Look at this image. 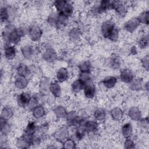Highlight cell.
Segmentation results:
<instances>
[{
    "mask_svg": "<svg viewBox=\"0 0 149 149\" xmlns=\"http://www.w3.org/2000/svg\"><path fill=\"white\" fill-rule=\"evenodd\" d=\"M101 33L102 36L112 41H116L119 38V31L115 24L112 20L104 22L101 26Z\"/></svg>",
    "mask_w": 149,
    "mask_h": 149,
    "instance_id": "1",
    "label": "cell"
},
{
    "mask_svg": "<svg viewBox=\"0 0 149 149\" xmlns=\"http://www.w3.org/2000/svg\"><path fill=\"white\" fill-rule=\"evenodd\" d=\"M54 5L58 14H60L66 18L70 17L73 13L72 4L67 1H55Z\"/></svg>",
    "mask_w": 149,
    "mask_h": 149,
    "instance_id": "2",
    "label": "cell"
},
{
    "mask_svg": "<svg viewBox=\"0 0 149 149\" xmlns=\"http://www.w3.org/2000/svg\"><path fill=\"white\" fill-rule=\"evenodd\" d=\"M28 34L33 41H37L40 40L42 37V30L39 26L33 24L28 29Z\"/></svg>",
    "mask_w": 149,
    "mask_h": 149,
    "instance_id": "3",
    "label": "cell"
},
{
    "mask_svg": "<svg viewBox=\"0 0 149 149\" xmlns=\"http://www.w3.org/2000/svg\"><path fill=\"white\" fill-rule=\"evenodd\" d=\"M66 119L68 122V123L71 126H79L82 125L83 122V120L80 118V116L77 115V113L73 111H69V112L67 113Z\"/></svg>",
    "mask_w": 149,
    "mask_h": 149,
    "instance_id": "4",
    "label": "cell"
},
{
    "mask_svg": "<svg viewBox=\"0 0 149 149\" xmlns=\"http://www.w3.org/2000/svg\"><path fill=\"white\" fill-rule=\"evenodd\" d=\"M69 130L67 127L62 126L58 128L54 133V137L56 140L63 143L65 140L69 138Z\"/></svg>",
    "mask_w": 149,
    "mask_h": 149,
    "instance_id": "5",
    "label": "cell"
},
{
    "mask_svg": "<svg viewBox=\"0 0 149 149\" xmlns=\"http://www.w3.org/2000/svg\"><path fill=\"white\" fill-rule=\"evenodd\" d=\"M138 17H133L127 21L124 24V29L129 33L134 32L140 25Z\"/></svg>",
    "mask_w": 149,
    "mask_h": 149,
    "instance_id": "6",
    "label": "cell"
},
{
    "mask_svg": "<svg viewBox=\"0 0 149 149\" xmlns=\"http://www.w3.org/2000/svg\"><path fill=\"white\" fill-rule=\"evenodd\" d=\"M112 9L115 10L120 16H124L127 13V6L121 1H112Z\"/></svg>",
    "mask_w": 149,
    "mask_h": 149,
    "instance_id": "7",
    "label": "cell"
},
{
    "mask_svg": "<svg viewBox=\"0 0 149 149\" xmlns=\"http://www.w3.org/2000/svg\"><path fill=\"white\" fill-rule=\"evenodd\" d=\"M31 96L26 92H23L19 94L17 97V102L22 107H28L31 99Z\"/></svg>",
    "mask_w": 149,
    "mask_h": 149,
    "instance_id": "8",
    "label": "cell"
},
{
    "mask_svg": "<svg viewBox=\"0 0 149 149\" xmlns=\"http://www.w3.org/2000/svg\"><path fill=\"white\" fill-rule=\"evenodd\" d=\"M3 55L7 59H13L16 55V50L15 46L10 44H5L3 48Z\"/></svg>",
    "mask_w": 149,
    "mask_h": 149,
    "instance_id": "9",
    "label": "cell"
},
{
    "mask_svg": "<svg viewBox=\"0 0 149 149\" xmlns=\"http://www.w3.org/2000/svg\"><path fill=\"white\" fill-rule=\"evenodd\" d=\"M86 132L90 134H94L98 130V123L97 120H89L84 123L83 125Z\"/></svg>",
    "mask_w": 149,
    "mask_h": 149,
    "instance_id": "10",
    "label": "cell"
},
{
    "mask_svg": "<svg viewBox=\"0 0 149 149\" xmlns=\"http://www.w3.org/2000/svg\"><path fill=\"white\" fill-rule=\"evenodd\" d=\"M120 79L125 83H130L134 79V74L131 70L129 69H124L120 71Z\"/></svg>",
    "mask_w": 149,
    "mask_h": 149,
    "instance_id": "11",
    "label": "cell"
},
{
    "mask_svg": "<svg viewBox=\"0 0 149 149\" xmlns=\"http://www.w3.org/2000/svg\"><path fill=\"white\" fill-rule=\"evenodd\" d=\"M29 81L26 77L17 75L14 81L15 87L19 90L24 89L28 85Z\"/></svg>",
    "mask_w": 149,
    "mask_h": 149,
    "instance_id": "12",
    "label": "cell"
},
{
    "mask_svg": "<svg viewBox=\"0 0 149 149\" xmlns=\"http://www.w3.org/2000/svg\"><path fill=\"white\" fill-rule=\"evenodd\" d=\"M83 92L84 96L88 99H93L95 95L96 89L94 85L91 83L86 84L84 87Z\"/></svg>",
    "mask_w": 149,
    "mask_h": 149,
    "instance_id": "13",
    "label": "cell"
},
{
    "mask_svg": "<svg viewBox=\"0 0 149 149\" xmlns=\"http://www.w3.org/2000/svg\"><path fill=\"white\" fill-rule=\"evenodd\" d=\"M128 116L129 118L135 121H139L141 118V112L140 109L136 107H132L128 111Z\"/></svg>",
    "mask_w": 149,
    "mask_h": 149,
    "instance_id": "14",
    "label": "cell"
},
{
    "mask_svg": "<svg viewBox=\"0 0 149 149\" xmlns=\"http://www.w3.org/2000/svg\"><path fill=\"white\" fill-rule=\"evenodd\" d=\"M21 52L23 56L26 59H31L34 53V50L31 45H25L21 48Z\"/></svg>",
    "mask_w": 149,
    "mask_h": 149,
    "instance_id": "15",
    "label": "cell"
},
{
    "mask_svg": "<svg viewBox=\"0 0 149 149\" xmlns=\"http://www.w3.org/2000/svg\"><path fill=\"white\" fill-rule=\"evenodd\" d=\"M49 90L52 95L56 98L59 97L62 93L61 87L59 84V82L51 83L49 87Z\"/></svg>",
    "mask_w": 149,
    "mask_h": 149,
    "instance_id": "16",
    "label": "cell"
},
{
    "mask_svg": "<svg viewBox=\"0 0 149 149\" xmlns=\"http://www.w3.org/2000/svg\"><path fill=\"white\" fill-rule=\"evenodd\" d=\"M68 77L69 73L66 68H61L58 70L56 74V77L58 82L63 83L68 79Z\"/></svg>",
    "mask_w": 149,
    "mask_h": 149,
    "instance_id": "17",
    "label": "cell"
},
{
    "mask_svg": "<svg viewBox=\"0 0 149 149\" xmlns=\"http://www.w3.org/2000/svg\"><path fill=\"white\" fill-rule=\"evenodd\" d=\"M117 81V77L115 76H108L103 79L102 83L105 87L108 89H111L115 86Z\"/></svg>",
    "mask_w": 149,
    "mask_h": 149,
    "instance_id": "18",
    "label": "cell"
},
{
    "mask_svg": "<svg viewBox=\"0 0 149 149\" xmlns=\"http://www.w3.org/2000/svg\"><path fill=\"white\" fill-rule=\"evenodd\" d=\"M111 118L115 121H120L123 118L124 113L123 110L119 107H115L110 112Z\"/></svg>",
    "mask_w": 149,
    "mask_h": 149,
    "instance_id": "19",
    "label": "cell"
},
{
    "mask_svg": "<svg viewBox=\"0 0 149 149\" xmlns=\"http://www.w3.org/2000/svg\"><path fill=\"white\" fill-rule=\"evenodd\" d=\"M56 53L52 48H47L44 53L43 58L47 62H53L56 59Z\"/></svg>",
    "mask_w": 149,
    "mask_h": 149,
    "instance_id": "20",
    "label": "cell"
},
{
    "mask_svg": "<svg viewBox=\"0 0 149 149\" xmlns=\"http://www.w3.org/2000/svg\"><path fill=\"white\" fill-rule=\"evenodd\" d=\"M11 9L7 6L1 7L0 10V18L1 22H6L9 21L12 13Z\"/></svg>",
    "mask_w": 149,
    "mask_h": 149,
    "instance_id": "21",
    "label": "cell"
},
{
    "mask_svg": "<svg viewBox=\"0 0 149 149\" xmlns=\"http://www.w3.org/2000/svg\"><path fill=\"white\" fill-rule=\"evenodd\" d=\"M45 113L44 107L41 105H37L32 108L33 116L36 119H40L42 118Z\"/></svg>",
    "mask_w": 149,
    "mask_h": 149,
    "instance_id": "22",
    "label": "cell"
},
{
    "mask_svg": "<svg viewBox=\"0 0 149 149\" xmlns=\"http://www.w3.org/2000/svg\"><path fill=\"white\" fill-rule=\"evenodd\" d=\"M133 133V127L130 123H125L121 129V133L125 139L130 137Z\"/></svg>",
    "mask_w": 149,
    "mask_h": 149,
    "instance_id": "23",
    "label": "cell"
},
{
    "mask_svg": "<svg viewBox=\"0 0 149 149\" xmlns=\"http://www.w3.org/2000/svg\"><path fill=\"white\" fill-rule=\"evenodd\" d=\"M16 71L17 75L24 77H27L30 72L29 67L23 63H21L18 65Z\"/></svg>",
    "mask_w": 149,
    "mask_h": 149,
    "instance_id": "24",
    "label": "cell"
},
{
    "mask_svg": "<svg viewBox=\"0 0 149 149\" xmlns=\"http://www.w3.org/2000/svg\"><path fill=\"white\" fill-rule=\"evenodd\" d=\"M68 36L70 41L73 42H76L79 40L81 36V33L78 28L73 27L70 30Z\"/></svg>",
    "mask_w": 149,
    "mask_h": 149,
    "instance_id": "25",
    "label": "cell"
},
{
    "mask_svg": "<svg viewBox=\"0 0 149 149\" xmlns=\"http://www.w3.org/2000/svg\"><path fill=\"white\" fill-rule=\"evenodd\" d=\"M93 115L95 120L102 122L105 119L107 113L104 109L97 108L94 111Z\"/></svg>",
    "mask_w": 149,
    "mask_h": 149,
    "instance_id": "26",
    "label": "cell"
},
{
    "mask_svg": "<svg viewBox=\"0 0 149 149\" xmlns=\"http://www.w3.org/2000/svg\"><path fill=\"white\" fill-rule=\"evenodd\" d=\"M86 84L79 79L74 81L72 84V90L74 93H79L84 89Z\"/></svg>",
    "mask_w": 149,
    "mask_h": 149,
    "instance_id": "27",
    "label": "cell"
},
{
    "mask_svg": "<svg viewBox=\"0 0 149 149\" xmlns=\"http://www.w3.org/2000/svg\"><path fill=\"white\" fill-rule=\"evenodd\" d=\"M54 112L55 115L59 118H66L67 115V111L65 108L61 105H58L55 107L54 109Z\"/></svg>",
    "mask_w": 149,
    "mask_h": 149,
    "instance_id": "28",
    "label": "cell"
},
{
    "mask_svg": "<svg viewBox=\"0 0 149 149\" xmlns=\"http://www.w3.org/2000/svg\"><path fill=\"white\" fill-rule=\"evenodd\" d=\"M13 114H14V112L13 109L10 107L6 106V107H4L2 108L1 111V117L8 120L13 116Z\"/></svg>",
    "mask_w": 149,
    "mask_h": 149,
    "instance_id": "29",
    "label": "cell"
},
{
    "mask_svg": "<svg viewBox=\"0 0 149 149\" xmlns=\"http://www.w3.org/2000/svg\"><path fill=\"white\" fill-rule=\"evenodd\" d=\"M79 127L76 129L74 135L75 138L77 140H81L84 137L86 133V131L84 127V126H81V125H79Z\"/></svg>",
    "mask_w": 149,
    "mask_h": 149,
    "instance_id": "30",
    "label": "cell"
},
{
    "mask_svg": "<svg viewBox=\"0 0 149 149\" xmlns=\"http://www.w3.org/2000/svg\"><path fill=\"white\" fill-rule=\"evenodd\" d=\"M130 84V88L133 90H139L143 86V80L141 79H134Z\"/></svg>",
    "mask_w": 149,
    "mask_h": 149,
    "instance_id": "31",
    "label": "cell"
},
{
    "mask_svg": "<svg viewBox=\"0 0 149 149\" xmlns=\"http://www.w3.org/2000/svg\"><path fill=\"white\" fill-rule=\"evenodd\" d=\"M37 130V126L34 122L31 121L29 122L26 126L25 129H24V133L31 134H34L35 132Z\"/></svg>",
    "mask_w": 149,
    "mask_h": 149,
    "instance_id": "32",
    "label": "cell"
},
{
    "mask_svg": "<svg viewBox=\"0 0 149 149\" xmlns=\"http://www.w3.org/2000/svg\"><path fill=\"white\" fill-rule=\"evenodd\" d=\"M91 63L89 61H83L79 65L80 72H90L91 69Z\"/></svg>",
    "mask_w": 149,
    "mask_h": 149,
    "instance_id": "33",
    "label": "cell"
},
{
    "mask_svg": "<svg viewBox=\"0 0 149 149\" xmlns=\"http://www.w3.org/2000/svg\"><path fill=\"white\" fill-rule=\"evenodd\" d=\"M79 79L87 84L90 83L91 80V75L90 72H80Z\"/></svg>",
    "mask_w": 149,
    "mask_h": 149,
    "instance_id": "34",
    "label": "cell"
},
{
    "mask_svg": "<svg viewBox=\"0 0 149 149\" xmlns=\"http://www.w3.org/2000/svg\"><path fill=\"white\" fill-rule=\"evenodd\" d=\"M138 45L141 48H145L148 45V36L147 34L141 37L138 41Z\"/></svg>",
    "mask_w": 149,
    "mask_h": 149,
    "instance_id": "35",
    "label": "cell"
},
{
    "mask_svg": "<svg viewBox=\"0 0 149 149\" xmlns=\"http://www.w3.org/2000/svg\"><path fill=\"white\" fill-rule=\"evenodd\" d=\"M63 148H68V149H72L76 148V143L74 140L70 138H68L62 143Z\"/></svg>",
    "mask_w": 149,
    "mask_h": 149,
    "instance_id": "36",
    "label": "cell"
},
{
    "mask_svg": "<svg viewBox=\"0 0 149 149\" xmlns=\"http://www.w3.org/2000/svg\"><path fill=\"white\" fill-rule=\"evenodd\" d=\"M148 11L145 10L143 12L137 17L140 22V23H143L146 25L148 24Z\"/></svg>",
    "mask_w": 149,
    "mask_h": 149,
    "instance_id": "37",
    "label": "cell"
},
{
    "mask_svg": "<svg viewBox=\"0 0 149 149\" xmlns=\"http://www.w3.org/2000/svg\"><path fill=\"white\" fill-rule=\"evenodd\" d=\"M110 64L112 68L118 69L120 66L121 61L118 57H113L111 59Z\"/></svg>",
    "mask_w": 149,
    "mask_h": 149,
    "instance_id": "38",
    "label": "cell"
},
{
    "mask_svg": "<svg viewBox=\"0 0 149 149\" xmlns=\"http://www.w3.org/2000/svg\"><path fill=\"white\" fill-rule=\"evenodd\" d=\"M124 148H135V143L130 138H126L124 141Z\"/></svg>",
    "mask_w": 149,
    "mask_h": 149,
    "instance_id": "39",
    "label": "cell"
},
{
    "mask_svg": "<svg viewBox=\"0 0 149 149\" xmlns=\"http://www.w3.org/2000/svg\"><path fill=\"white\" fill-rule=\"evenodd\" d=\"M141 63L142 66L147 71L148 70V66H149V57L148 55H145L144 57L141 58Z\"/></svg>",
    "mask_w": 149,
    "mask_h": 149,
    "instance_id": "40",
    "label": "cell"
},
{
    "mask_svg": "<svg viewBox=\"0 0 149 149\" xmlns=\"http://www.w3.org/2000/svg\"><path fill=\"white\" fill-rule=\"evenodd\" d=\"M49 85H50V83H49L48 80L46 79H42L40 82V87H41V89L43 90H49Z\"/></svg>",
    "mask_w": 149,
    "mask_h": 149,
    "instance_id": "41",
    "label": "cell"
},
{
    "mask_svg": "<svg viewBox=\"0 0 149 149\" xmlns=\"http://www.w3.org/2000/svg\"><path fill=\"white\" fill-rule=\"evenodd\" d=\"M140 123V125L144 127V128H148V117L144 118H141L139 120Z\"/></svg>",
    "mask_w": 149,
    "mask_h": 149,
    "instance_id": "42",
    "label": "cell"
}]
</instances>
